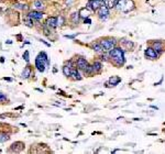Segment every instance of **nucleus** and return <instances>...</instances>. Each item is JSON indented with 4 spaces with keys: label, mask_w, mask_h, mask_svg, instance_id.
Instances as JSON below:
<instances>
[{
    "label": "nucleus",
    "mask_w": 165,
    "mask_h": 154,
    "mask_svg": "<svg viewBox=\"0 0 165 154\" xmlns=\"http://www.w3.org/2000/svg\"><path fill=\"white\" fill-rule=\"evenodd\" d=\"M37 56H39V57H40L42 61L45 62V63H46V65L49 66V65H50V61H49V57H48V54H46L45 52H40Z\"/></svg>",
    "instance_id": "19"
},
{
    "label": "nucleus",
    "mask_w": 165,
    "mask_h": 154,
    "mask_svg": "<svg viewBox=\"0 0 165 154\" xmlns=\"http://www.w3.org/2000/svg\"><path fill=\"white\" fill-rule=\"evenodd\" d=\"M10 139V134H8L6 132H0V143L6 142Z\"/></svg>",
    "instance_id": "21"
},
{
    "label": "nucleus",
    "mask_w": 165,
    "mask_h": 154,
    "mask_svg": "<svg viewBox=\"0 0 165 154\" xmlns=\"http://www.w3.org/2000/svg\"><path fill=\"white\" fill-rule=\"evenodd\" d=\"M120 81H121V78H120L119 76H112V77H110L109 80H108V83H109L111 86H117Z\"/></svg>",
    "instance_id": "14"
},
{
    "label": "nucleus",
    "mask_w": 165,
    "mask_h": 154,
    "mask_svg": "<svg viewBox=\"0 0 165 154\" xmlns=\"http://www.w3.org/2000/svg\"><path fill=\"white\" fill-rule=\"evenodd\" d=\"M152 47L156 51V53H158L159 55L164 52V44H163V42H161V41H155V42H153Z\"/></svg>",
    "instance_id": "7"
},
{
    "label": "nucleus",
    "mask_w": 165,
    "mask_h": 154,
    "mask_svg": "<svg viewBox=\"0 0 165 154\" xmlns=\"http://www.w3.org/2000/svg\"><path fill=\"white\" fill-rule=\"evenodd\" d=\"M28 16L31 17L33 20L39 21V20H41V19L43 18V12L39 11V10H33V11H30V12L28 13Z\"/></svg>",
    "instance_id": "9"
},
{
    "label": "nucleus",
    "mask_w": 165,
    "mask_h": 154,
    "mask_svg": "<svg viewBox=\"0 0 165 154\" xmlns=\"http://www.w3.org/2000/svg\"><path fill=\"white\" fill-rule=\"evenodd\" d=\"M97 12H98V17L101 19V20H106V19L109 17V8L106 6V5H103L97 10Z\"/></svg>",
    "instance_id": "4"
},
{
    "label": "nucleus",
    "mask_w": 165,
    "mask_h": 154,
    "mask_svg": "<svg viewBox=\"0 0 165 154\" xmlns=\"http://www.w3.org/2000/svg\"><path fill=\"white\" fill-rule=\"evenodd\" d=\"M31 74H32V67H31L30 65H26L24 67V69H23V72H22V74H21V77L26 79V78L30 77Z\"/></svg>",
    "instance_id": "13"
},
{
    "label": "nucleus",
    "mask_w": 165,
    "mask_h": 154,
    "mask_svg": "<svg viewBox=\"0 0 165 154\" xmlns=\"http://www.w3.org/2000/svg\"><path fill=\"white\" fill-rule=\"evenodd\" d=\"M14 8H16V9H19V10H28V9H29V6H28V5H23V3H16V5H14Z\"/></svg>",
    "instance_id": "24"
},
{
    "label": "nucleus",
    "mask_w": 165,
    "mask_h": 154,
    "mask_svg": "<svg viewBox=\"0 0 165 154\" xmlns=\"http://www.w3.org/2000/svg\"><path fill=\"white\" fill-rule=\"evenodd\" d=\"M0 62L3 63V62H5V57H0Z\"/></svg>",
    "instance_id": "30"
},
{
    "label": "nucleus",
    "mask_w": 165,
    "mask_h": 154,
    "mask_svg": "<svg viewBox=\"0 0 165 154\" xmlns=\"http://www.w3.org/2000/svg\"><path fill=\"white\" fill-rule=\"evenodd\" d=\"M133 8H134V5H133L132 0H119V2L117 5V9L124 13L130 12L131 10H133Z\"/></svg>",
    "instance_id": "2"
},
{
    "label": "nucleus",
    "mask_w": 165,
    "mask_h": 154,
    "mask_svg": "<svg viewBox=\"0 0 165 154\" xmlns=\"http://www.w3.org/2000/svg\"><path fill=\"white\" fill-rule=\"evenodd\" d=\"M118 2H119V0H108V1H107V7H108L109 9H112V8L117 7Z\"/></svg>",
    "instance_id": "22"
},
{
    "label": "nucleus",
    "mask_w": 165,
    "mask_h": 154,
    "mask_svg": "<svg viewBox=\"0 0 165 154\" xmlns=\"http://www.w3.org/2000/svg\"><path fill=\"white\" fill-rule=\"evenodd\" d=\"M22 57H23V60L26 63H29L30 62V53H29V51H25L24 53H23V55H22Z\"/></svg>",
    "instance_id": "26"
},
{
    "label": "nucleus",
    "mask_w": 165,
    "mask_h": 154,
    "mask_svg": "<svg viewBox=\"0 0 165 154\" xmlns=\"http://www.w3.org/2000/svg\"><path fill=\"white\" fill-rule=\"evenodd\" d=\"M89 11L90 10H88L87 8H83V9H80L79 11V17H81V18H88V16H89Z\"/></svg>",
    "instance_id": "20"
},
{
    "label": "nucleus",
    "mask_w": 165,
    "mask_h": 154,
    "mask_svg": "<svg viewBox=\"0 0 165 154\" xmlns=\"http://www.w3.org/2000/svg\"><path fill=\"white\" fill-rule=\"evenodd\" d=\"M23 20H24V24L25 25H28L29 28H32V26H33V21H34V20L31 18V17H29L28 14L23 17Z\"/></svg>",
    "instance_id": "18"
},
{
    "label": "nucleus",
    "mask_w": 165,
    "mask_h": 154,
    "mask_svg": "<svg viewBox=\"0 0 165 154\" xmlns=\"http://www.w3.org/2000/svg\"><path fill=\"white\" fill-rule=\"evenodd\" d=\"M48 65H46V63L44 61H42L39 56H37V58H35V67L40 72V73H44V71H45V67H46Z\"/></svg>",
    "instance_id": "6"
},
{
    "label": "nucleus",
    "mask_w": 165,
    "mask_h": 154,
    "mask_svg": "<svg viewBox=\"0 0 165 154\" xmlns=\"http://www.w3.org/2000/svg\"><path fill=\"white\" fill-rule=\"evenodd\" d=\"M72 21L74 23H78V21H79V12H74L72 14Z\"/></svg>",
    "instance_id": "25"
},
{
    "label": "nucleus",
    "mask_w": 165,
    "mask_h": 154,
    "mask_svg": "<svg viewBox=\"0 0 165 154\" xmlns=\"http://www.w3.org/2000/svg\"><path fill=\"white\" fill-rule=\"evenodd\" d=\"M109 57L112 58V62L116 66L121 67L126 63V55H124V51L121 47H113L112 50L109 51Z\"/></svg>",
    "instance_id": "1"
},
{
    "label": "nucleus",
    "mask_w": 165,
    "mask_h": 154,
    "mask_svg": "<svg viewBox=\"0 0 165 154\" xmlns=\"http://www.w3.org/2000/svg\"><path fill=\"white\" fill-rule=\"evenodd\" d=\"M84 23H87V24H90L92 23V20L89 18H86L85 20H84Z\"/></svg>",
    "instance_id": "28"
},
{
    "label": "nucleus",
    "mask_w": 165,
    "mask_h": 154,
    "mask_svg": "<svg viewBox=\"0 0 165 154\" xmlns=\"http://www.w3.org/2000/svg\"><path fill=\"white\" fill-rule=\"evenodd\" d=\"M71 76H73V78L75 80H80L81 79V76L79 74V69L78 68H72V73H71Z\"/></svg>",
    "instance_id": "15"
},
{
    "label": "nucleus",
    "mask_w": 165,
    "mask_h": 154,
    "mask_svg": "<svg viewBox=\"0 0 165 154\" xmlns=\"http://www.w3.org/2000/svg\"><path fill=\"white\" fill-rule=\"evenodd\" d=\"M99 43L103 46L104 51H110L116 46V40L115 39H104Z\"/></svg>",
    "instance_id": "3"
},
{
    "label": "nucleus",
    "mask_w": 165,
    "mask_h": 154,
    "mask_svg": "<svg viewBox=\"0 0 165 154\" xmlns=\"http://www.w3.org/2000/svg\"><path fill=\"white\" fill-rule=\"evenodd\" d=\"M3 79H5V80H8V81H11V78H8V77H5Z\"/></svg>",
    "instance_id": "31"
},
{
    "label": "nucleus",
    "mask_w": 165,
    "mask_h": 154,
    "mask_svg": "<svg viewBox=\"0 0 165 154\" xmlns=\"http://www.w3.org/2000/svg\"><path fill=\"white\" fill-rule=\"evenodd\" d=\"M99 1H101V2H104V3H106V0H99Z\"/></svg>",
    "instance_id": "32"
},
{
    "label": "nucleus",
    "mask_w": 165,
    "mask_h": 154,
    "mask_svg": "<svg viewBox=\"0 0 165 154\" xmlns=\"http://www.w3.org/2000/svg\"><path fill=\"white\" fill-rule=\"evenodd\" d=\"M144 54H145V56H147V58H150V60H155V58H158V57H159V54L156 53V51L153 49L152 46L147 47L145 52H144Z\"/></svg>",
    "instance_id": "5"
},
{
    "label": "nucleus",
    "mask_w": 165,
    "mask_h": 154,
    "mask_svg": "<svg viewBox=\"0 0 165 154\" xmlns=\"http://www.w3.org/2000/svg\"><path fill=\"white\" fill-rule=\"evenodd\" d=\"M76 66L77 68L79 69V71H84L87 66H88V62L86 61L85 58H83V57H79L77 62H76Z\"/></svg>",
    "instance_id": "8"
},
{
    "label": "nucleus",
    "mask_w": 165,
    "mask_h": 154,
    "mask_svg": "<svg viewBox=\"0 0 165 154\" xmlns=\"http://www.w3.org/2000/svg\"><path fill=\"white\" fill-rule=\"evenodd\" d=\"M90 46H92V49L96 52V53H101V52H104V49H103V46L100 45V43H92L90 44Z\"/></svg>",
    "instance_id": "16"
},
{
    "label": "nucleus",
    "mask_w": 165,
    "mask_h": 154,
    "mask_svg": "<svg viewBox=\"0 0 165 154\" xmlns=\"http://www.w3.org/2000/svg\"><path fill=\"white\" fill-rule=\"evenodd\" d=\"M46 25L49 26L50 29H55L57 25H58V22H57V18L55 17H50L46 20Z\"/></svg>",
    "instance_id": "10"
},
{
    "label": "nucleus",
    "mask_w": 165,
    "mask_h": 154,
    "mask_svg": "<svg viewBox=\"0 0 165 154\" xmlns=\"http://www.w3.org/2000/svg\"><path fill=\"white\" fill-rule=\"evenodd\" d=\"M75 37H76V34H74V35H65V37H67V39H74Z\"/></svg>",
    "instance_id": "29"
},
{
    "label": "nucleus",
    "mask_w": 165,
    "mask_h": 154,
    "mask_svg": "<svg viewBox=\"0 0 165 154\" xmlns=\"http://www.w3.org/2000/svg\"><path fill=\"white\" fill-rule=\"evenodd\" d=\"M92 67H94V71H95V74L96 73H100L101 69H103V64H101V62L97 61L92 64Z\"/></svg>",
    "instance_id": "17"
},
{
    "label": "nucleus",
    "mask_w": 165,
    "mask_h": 154,
    "mask_svg": "<svg viewBox=\"0 0 165 154\" xmlns=\"http://www.w3.org/2000/svg\"><path fill=\"white\" fill-rule=\"evenodd\" d=\"M34 7H35L37 10H41V9L44 8V3H43V1H41V0H35L34 1Z\"/></svg>",
    "instance_id": "23"
},
{
    "label": "nucleus",
    "mask_w": 165,
    "mask_h": 154,
    "mask_svg": "<svg viewBox=\"0 0 165 154\" xmlns=\"http://www.w3.org/2000/svg\"><path fill=\"white\" fill-rule=\"evenodd\" d=\"M24 149V144L22 142H14L12 145H11V150L13 152H20Z\"/></svg>",
    "instance_id": "12"
},
{
    "label": "nucleus",
    "mask_w": 165,
    "mask_h": 154,
    "mask_svg": "<svg viewBox=\"0 0 165 154\" xmlns=\"http://www.w3.org/2000/svg\"><path fill=\"white\" fill-rule=\"evenodd\" d=\"M72 68H73V67H72V62H68L66 65H64V66H63V68H62L64 76H66V77H71Z\"/></svg>",
    "instance_id": "11"
},
{
    "label": "nucleus",
    "mask_w": 165,
    "mask_h": 154,
    "mask_svg": "<svg viewBox=\"0 0 165 154\" xmlns=\"http://www.w3.org/2000/svg\"><path fill=\"white\" fill-rule=\"evenodd\" d=\"M8 100V97H7L5 94H2V92H0V102H5Z\"/></svg>",
    "instance_id": "27"
}]
</instances>
